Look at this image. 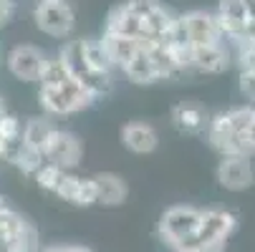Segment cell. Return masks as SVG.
Instances as JSON below:
<instances>
[{"mask_svg":"<svg viewBox=\"0 0 255 252\" xmlns=\"http://www.w3.org/2000/svg\"><path fill=\"white\" fill-rule=\"evenodd\" d=\"M38 3H58V0H38Z\"/></svg>","mask_w":255,"mask_h":252,"instance_id":"obj_29","label":"cell"},{"mask_svg":"<svg viewBox=\"0 0 255 252\" xmlns=\"http://www.w3.org/2000/svg\"><path fill=\"white\" fill-rule=\"evenodd\" d=\"M240 93L255 106V71H240Z\"/></svg>","mask_w":255,"mask_h":252,"instance_id":"obj_22","label":"cell"},{"mask_svg":"<svg viewBox=\"0 0 255 252\" xmlns=\"http://www.w3.org/2000/svg\"><path fill=\"white\" fill-rule=\"evenodd\" d=\"M248 141L253 144V149H255V121H253V126H250V131H248Z\"/></svg>","mask_w":255,"mask_h":252,"instance_id":"obj_26","label":"cell"},{"mask_svg":"<svg viewBox=\"0 0 255 252\" xmlns=\"http://www.w3.org/2000/svg\"><path fill=\"white\" fill-rule=\"evenodd\" d=\"M43 157H46L48 164H56V167H61V169L68 171V169L79 167V162L84 157V144H81V139L76 134L58 129L53 134V139L48 141Z\"/></svg>","mask_w":255,"mask_h":252,"instance_id":"obj_7","label":"cell"},{"mask_svg":"<svg viewBox=\"0 0 255 252\" xmlns=\"http://www.w3.org/2000/svg\"><path fill=\"white\" fill-rule=\"evenodd\" d=\"M200 222H202V209L192 204H174L159 217L157 232H159V240L174 252L197 232Z\"/></svg>","mask_w":255,"mask_h":252,"instance_id":"obj_2","label":"cell"},{"mask_svg":"<svg viewBox=\"0 0 255 252\" xmlns=\"http://www.w3.org/2000/svg\"><path fill=\"white\" fill-rule=\"evenodd\" d=\"M215 15H217V23H220V30H223L228 43L240 41L243 35L248 33V28L253 25L243 0H220Z\"/></svg>","mask_w":255,"mask_h":252,"instance_id":"obj_10","label":"cell"},{"mask_svg":"<svg viewBox=\"0 0 255 252\" xmlns=\"http://www.w3.org/2000/svg\"><path fill=\"white\" fill-rule=\"evenodd\" d=\"M215 174L228 192H245L255 184V169L248 157H223Z\"/></svg>","mask_w":255,"mask_h":252,"instance_id":"obj_8","label":"cell"},{"mask_svg":"<svg viewBox=\"0 0 255 252\" xmlns=\"http://www.w3.org/2000/svg\"><path fill=\"white\" fill-rule=\"evenodd\" d=\"M68 71H71V76H74L94 98H101L106 96L109 91H112V74H99V71H94L84 56V38H74V41H68L61 53H58Z\"/></svg>","mask_w":255,"mask_h":252,"instance_id":"obj_3","label":"cell"},{"mask_svg":"<svg viewBox=\"0 0 255 252\" xmlns=\"http://www.w3.org/2000/svg\"><path fill=\"white\" fill-rule=\"evenodd\" d=\"M56 197H61L63 202L74 204V207H91V204H96L94 176H76V174L66 171L61 187L56 189Z\"/></svg>","mask_w":255,"mask_h":252,"instance_id":"obj_13","label":"cell"},{"mask_svg":"<svg viewBox=\"0 0 255 252\" xmlns=\"http://www.w3.org/2000/svg\"><path fill=\"white\" fill-rule=\"evenodd\" d=\"M235 227H238V220L233 212L220 209V207L202 209V222H200L197 232L179 250H225Z\"/></svg>","mask_w":255,"mask_h":252,"instance_id":"obj_1","label":"cell"},{"mask_svg":"<svg viewBox=\"0 0 255 252\" xmlns=\"http://www.w3.org/2000/svg\"><path fill=\"white\" fill-rule=\"evenodd\" d=\"M13 10H15L13 0H0V25H5L13 18Z\"/></svg>","mask_w":255,"mask_h":252,"instance_id":"obj_23","label":"cell"},{"mask_svg":"<svg viewBox=\"0 0 255 252\" xmlns=\"http://www.w3.org/2000/svg\"><path fill=\"white\" fill-rule=\"evenodd\" d=\"M68 81H74V76H71V71H68L66 61H63L61 56L48 58V61H46V68H43V76H41V81H38V86H41V88H61V86H66Z\"/></svg>","mask_w":255,"mask_h":252,"instance_id":"obj_19","label":"cell"},{"mask_svg":"<svg viewBox=\"0 0 255 252\" xmlns=\"http://www.w3.org/2000/svg\"><path fill=\"white\" fill-rule=\"evenodd\" d=\"M33 20L51 38H68L76 25V13L71 8L68 0H58V3H38L33 8Z\"/></svg>","mask_w":255,"mask_h":252,"instance_id":"obj_5","label":"cell"},{"mask_svg":"<svg viewBox=\"0 0 255 252\" xmlns=\"http://www.w3.org/2000/svg\"><path fill=\"white\" fill-rule=\"evenodd\" d=\"M63 252H91L89 247H79V245H63Z\"/></svg>","mask_w":255,"mask_h":252,"instance_id":"obj_25","label":"cell"},{"mask_svg":"<svg viewBox=\"0 0 255 252\" xmlns=\"http://www.w3.org/2000/svg\"><path fill=\"white\" fill-rule=\"evenodd\" d=\"M122 144L131 154H152L159 147V134L147 121H129L122 126Z\"/></svg>","mask_w":255,"mask_h":252,"instance_id":"obj_12","label":"cell"},{"mask_svg":"<svg viewBox=\"0 0 255 252\" xmlns=\"http://www.w3.org/2000/svg\"><path fill=\"white\" fill-rule=\"evenodd\" d=\"M84 56L89 61V66L94 71H99V74H112V61H109L101 41H94V38H84Z\"/></svg>","mask_w":255,"mask_h":252,"instance_id":"obj_20","label":"cell"},{"mask_svg":"<svg viewBox=\"0 0 255 252\" xmlns=\"http://www.w3.org/2000/svg\"><path fill=\"white\" fill-rule=\"evenodd\" d=\"M233 53H230V43H215V46H205V48H192V71L195 74H205V76H217L225 74L230 68Z\"/></svg>","mask_w":255,"mask_h":252,"instance_id":"obj_11","label":"cell"},{"mask_svg":"<svg viewBox=\"0 0 255 252\" xmlns=\"http://www.w3.org/2000/svg\"><path fill=\"white\" fill-rule=\"evenodd\" d=\"M94 184H96V204L101 207H119L129 197V187L124 182V176L114 171L94 174Z\"/></svg>","mask_w":255,"mask_h":252,"instance_id":"obj_15","label":"cell"},{"mask_svg":"<svg viewBox=\"0 0 255 252\" xmlns=\"http://www.w3.org/2000/svg\"><path fill=\"white\" fill-rule=\"evenodd\" d=\"M5 114V101H3V96H0V116Z\"/></svg>","mask_w":255,"mask_h":252,"instance_id":"obj_28","label":"cell"},{"mask_svg":"<svg viewBox=\"0 0 255 252\" xmlns=\"http://www.w3.org/2000/svg\"><path fill=\"white\" fill-rule=\"evenodd\" d=\"M190 33L192 48H205V46H215V43H225V35L220 30V23H217L215 13L207 10H190L182 15Z\"/></svg>","mask_w":255,"mask_h":252,"instance_id":"obj_9","label":"cell"},{"mask_svg":"<svg viewBox=\"0 0 255 252\" xmlns=\"http://www.w3.org/2000/svg\"><path fill=\"white\" fill-rule=\"evenodd\" d=\"M122 74L131 84H139V86H152V84L162 81L159 79V71H157V66H154V61H152V56L147 51H139L134 56V61L122 68Z\"/></svg>","mask_w":255,"mask_h":252,"instance_id":"obj_18","label":"cell"},{"mask_svg":"<svg viewBox=\"0 0 255 252\" xmlns=\"http://www.w3.org/2000/svg\"><path fill=\"white\" fill-rule=\"evenodd\" d=\"M63 176H66V169H61V167H56V164H48V162L33 174L35 184H38L43 192H53V194H56V189L61 187Z\"/></svg>","mask_w":255,"mask_h":252,"instance_id":"obj_21","label":"cell"},{"mask_svg":"<svg viewBox=\"0 0 255 252\" xmlns=\"http://www.w3.org/2000/svg\"><path fill=\"white\" fill-rule=\"evenodd\" d=\"M174 252H225V250H174Z\"/></svg>","mask_w":255,"mask_h":252,"instance_id":"obj_27","label":"cell"},{"mask_svg":"<svg viewBox=\"0 0 255 252\" xmlns=\"http://www.w3.org/2000/svg\"><path fill=\"white\" fill-rule=\"evenodd\" d=\"M172 121L174 126L182 131V134H202L207 131L210 126V116L205 111V106L200 101H179L174 103V109H172Z\"/></svg>","mask_w":255,"mask_h":252,"instance_id":"obj_14","label":"cell"},{"mask_svg":"<svg viewBox=\"0 0 255 252\" xmlns=\"http://www.w3.org/2000/svg\"><path fill=\"white\" fill-rule=\"evenodd\" d=\"M46 56L41 48H35L30 43H20L15 48H10L5 63H8V71L18 79V81H25V84H38L41 76H43V68H46Z\"/></svg>","mask_w":255,"mask_h":252,"instance_id":"obj_6","label":"cell"},{"mask_svg":"<svg viewBox=\"0 0 255 252\" xmlns=\"http://www.w3.org/2000/svg\"><path fill=\"white\" fill-rule=\"evenodd\" d=\"M243 3H245V10H248L250 20L255 23V0H243Z\"/></svg>","mask_w":255,"mask_h":252,"instance_id":"obj_24","label":"cell"},{"mask_svg":"<svg viewBox=\"0 0 255 252\" xmlns=\"http://www.w3.org/2000/svg\"><path fill=\"white\" fill-rule=\"evenodd\" d=\"M13 3H15V0H13Z\"/></svg>","mask_w":255,"mask_h":252,"instance_id":"obj_30","label":"cell"},{"mask_svg":"<svg viewBox=\"0 0 255 252\" xmlns=\"http://www.w3.org/2000/svg\"><path fill=\"white\" fill-rule=\"evenodd\" d=\"M99 41H101V46H104V51H106V56H109V61H112L114 68L129 66L134 61V56L141 51L139 41L124 38V35H114V33H106V30H104V35Z\"/></svg>","mask_w":255,"mask_h":252,"instance_id":"obj_16","label":"cell"},{"mask_svg":"<svg viewBox=\"0 0 255 252\" xmlns=\"http://www.w3.org/2000/svg\"><path fill=\"white\" fill-rule=\"evenodd\" d=\"M38 98H41V106L53 114V116H71V114H79L84 109L96 101L76 79L68 81L66 86L61 88H41L38 91Z\"/></svg>","mask_w":255,"mask_h":252,"instance_id":"obj_4","label":"cell"},{"mask_svg":"<svg viewBox=\"0 0 255 252\" xmlns=\"http://www.w3.org/2000/svg\"><path fill=\"white\" fill-rule=\"evenodd\" d=\"M58 131V126L48 119V116H33L23 124V141L28 144V147L38 149L41 154L46 152L48 141L53 139V134Z\"/></svg>","mask_w":255,"mask_h":252,"instance_id":"obj_17","label":"cell"}]
</instances>
